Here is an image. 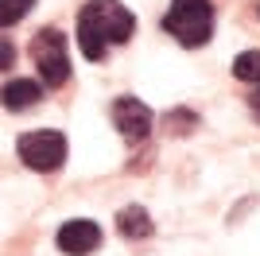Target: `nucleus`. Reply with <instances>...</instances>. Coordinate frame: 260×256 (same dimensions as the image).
Instances as JSON below:
<instances>
[{
    "label": "nucleus",
    "instance_id": "1",
    "mask_svg": "<svg viewBox=\"0 0 260 256\" xmlns=\"http://www.w3.org/2000/svg\"><path fill=\"white\" fill-rule=\"evenodd\" d=\"M136 35V16L120 0H89L78 12V47L89 62H101L109 47H124Z\"/></svg>",
    "mask_w": 260,
    "mask_h": 256
},
{
    "label": "nucleus",
    "instance_id": "2",
    "mask_svg": "<svg viewBox=\"0 0 260 256\" xmlns=\"http://www.w3.org/2000/svg\"><path fill=\"white\" fill-rule=\"evenodd\" d=\"M163 31L175 35L183 47H206L214 35V4L210 0H171L163 16Z\"/></svg>",
    "mask_w": 260,
    "mask_h": 256
},
{
    "label": "nucleus",
    "instance_id": "3",
    "mask_svg": "<svg viewBox=\"0 0 260 256\" xmlns=\"http://www.w3.org/2000/svg\"><path fill=\"white\" fill-rule=\"evenodd\" d=\"M16 151H20L23 167L39 171V175H51V171H58L66 163L70 144H66L62 132H54V128H39V132H23V136L16 140Z\"/></svg>",
    "mask_w": 260,
    "mask_h": 256
},
{
    "label": "nucleus",
    "instance_id": "4",
    "mask_svg": "<svg viewBox=\"0 0 260 256\" xmlns=\"http://www.w3.org/2000/svg\"><path fill=\"white\" fill-rule=\"evenodd\" d=\"M31 58L39 66L43 85H62L70 78V58H66V35L58 27H43L31 39Z\"/></svg>",
    "mask_w": 260,
    "mask_h": 256
},
{
    "label": "nucleus",
    "instance_id": "5",
    "mask_svg": "<svg viewBox=\"0 0 260 256\" xmlns=\"http://www.w3.org/2000/svg\"><path fill=\"white\" fill-rule=\"evenodd\" d=\"M113 124H117V132L128 144H144V140L152 136V109L144 105L140 97H117L113 101Z\"/></svg>",
    "mask_w": 260,
    "mask_h": 256
},
{
    "label": "nucleus",
    "instance_id": "6",
    "mask_svg": "<svg viewBox=\"0 0 260 256\" xmlns=\"http://www.w3.org/2000/svg\"><path fill=\"white\" fill-rule=\"evenodd\" d=\"M54 241H58V248H62L66 256H86V252H93V248L101 245V225L89 221V217H70V221H62V229L54 233Z\"/></svg>",
    "mask_w": 260,
    "mask_h": 256
},
{
    "label": "nucleus",
    "instance_id": "7",
    "mask_svg": "<svg viewBox=\"0 0 260 256\" xmlns=\"http://www.w3.org/2000/svg\"><path fill=\"white\" fill-rule=\"evenodd\" d=\"M39 97H43V85L31 82V78H16L0 89V105L8 109V113H23V109H35L39 105Z\"/></svg>",
    "mask_w": 260,
    "mask_h": 256
},
{
    "label": "nucleus",
    "instance_id": "8",
    "mask_svg": "<svg viewBox=\"0 0 260 256\" xmlns=\"http://www.w3.org/2000/svg\"><path fill=\"white\" fill-rule=\"evenodd\" d=\"M117 229H120V237H128V241H148V237L155 233V221L144 206H124V210L117 213Z\"/></svg>",
    "mask_w": 260,
    "mask_h": 256
},
{
    "label": "nucleus",
    "instance_id": "9",
    "mask_svg": "<svg viewBox=\"0 0 260 256\" xmlns=\"http://www.w3.org/2000/svg\"><path fill=\"white\" fill-rule=\"evenodd\" d=\"M233 78H237V82H249V85H252L249 105H252V113H256V120H260V51H245V54H237V58H233Z\"/></svg>",
    "mask_w": 260,
    "mask_h": 256
},
{
    "label": "nucleus",
    "instance_id": "10",
    "mask_svg": "<svg viewBox=\"0 0 260 256\" xmlns=\"http://www.w3.org/2000/svg\"><path fill=\"white\" fill-rule=\"evenodd\" d=\"M31 8H35V0H0V27H12V23H20Z\"/></svg>",
    "mask_w": 260,
    "mask_h": 256
},
{
    "label": "nucleus",
    "instance_id": "11",
    "mask_svg": "<svg viewBox=\"0 0 260 256\" xmlns=\"http://www.w3.org/2000/svg\"><path fill=\"white\" fill-rule=\"evenodd\" d=\"M12 62H16V47H12V43L0 35V70H8Z\"/></svg>",
    "mask_w": 260,
    "mask_h": 256
}]
</instances>
